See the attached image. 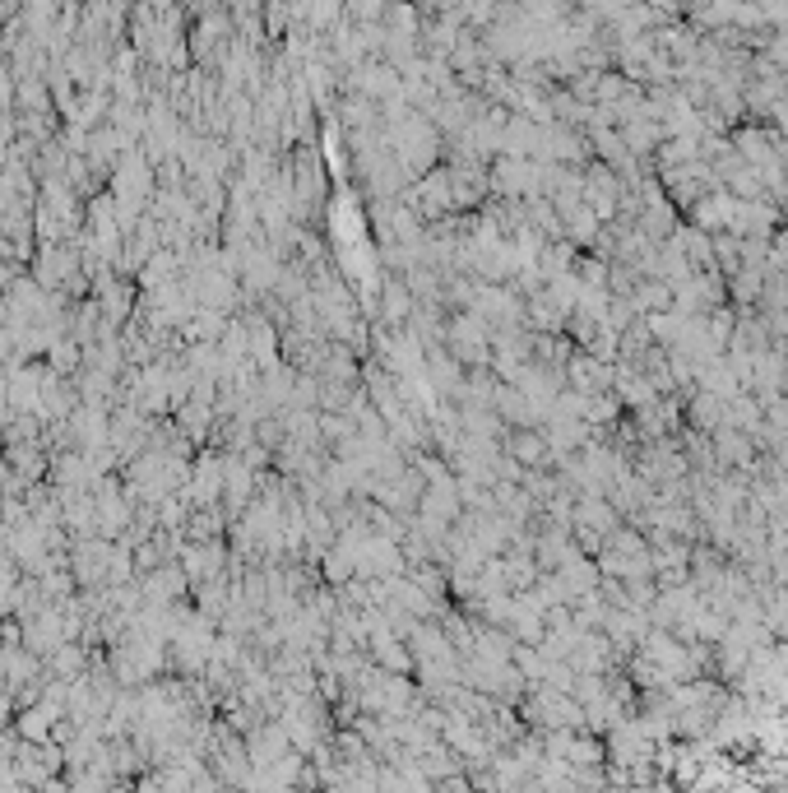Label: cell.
I'll list each match as a JSON object with an SVG mask.
<instances>
[{
	"label": "cell",
	"instance_id": "cell-1",
	"mask_svg": "<svg viewBox=\"0 0 788 793\" xmlns=\"http://www.w3.org/2000/svg\"><path fill=\"white\" fill-rule=\"evenodd\" d=\"M515 455L524 464H538L543 460V436H515Z\"/></svg>",
	"mask_w": 788,
	"mask_h": 793
}]
</instances>
